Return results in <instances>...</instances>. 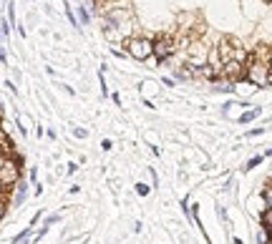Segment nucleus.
I'll return each instance as SVG.
<instances>
[{
    "mask_svg": "<svg viewBox=\"0 0 272 244\" xmlns=\"http://www.w3.org/2000/svg\"><path fill=\"white\" fill-rule=\"evenodd\" d=\"M217 53H219V61H222V65L224 63H242V65H247V61H249V53L244 51V46L237 40V38H232V35H224L222 40H219V46H217Z\"/></svg>",
    "mask_w": 272,
    "mask_h": 244,
    "instance_id": "1",
    "label": "nucleus"
},
{
    "mask_svg": "<svg viewBox=\"0 0 272 244\" xmlns=\"http://www.w3.org/2000/svg\"><path fill=\"white\" fill-rule=\"evenodd\" d=\"M260 116V108H252V111H247V114L240 116V123H249V121H255Z\"/></svg>",
    "mask_w": 272,
    "mask_h": 244,
    "instance_id": "7",
    "label": "nucleus"
},
{
    "mask_svg": "<svg viewBox=\"0 0 272 244\" xmlns=\"http://www.w3.org/2000/svg\"><path fill=\"white\" fill-rule=\"evenodd\" d=\"M111 146H114V144H111L109 139H103V144H101V149H103V151H111Z\"/></svg>",
    "mask_w": 272,
    "mask_h": 244,
    "instance_id": "13",
    "label": "nucleus"
},
{
    "mask_svg": "<svg viewBox=\"0 0 272 244\" xmlns=\"http://www.w3.org/2000/svg\"><path fill=\"white\" fill-rule=\"evenodd\" d=\"M244 71H247V65L235 63V61L222 65V76H224V78H229V81H242V78H244Z\"/></svg>",
    "mask_w": 272,
    "mask_h": 244,
    "instance_id": "6",
    "label": "nucleus"
},
{
    "mask_svg": "<svg viewBox=\"0 0 272 244\" xmlns=\"http://www.w3.org/2000/svg\"><path fill=\"white\" fill-rule=\"evenodd\" d=\"M262 224H265L267 232H272V209H265V212H262Z\"/></svg>",
    "mask_w": 272,
    "mask_h": 244,
    "instance_id": "8",
    "label": "nucleus"
},
{
    "mask_svg": "<svg viewBox=\"0 0 272 244\" xmlns=\"http://www.w3.org/2000/svg\"><path fill=\"white\" fill-rule=\"evenodd\" d=\"M136 191H139V196H146L149 194V184H136Z\"/></svg>",
    "mask_w": 272,
    "mask_h": 244,
    "instance_id": "12",
    "label": "nucleus"
},
{
    "mask_svg": "<svg viewBox=\"0 0 272 244\" xmlns=\"http://www.w3.org/2000/svg\"><path fill=\"white\" fill-rule=\"evenodd\" d=\"M73 134H76L78 139H86V128H76V131H73Z\"/></svg>",
    "mask_w": 272,
    "mask_h": 244,
    "instance_id": "14",
    "label": "nucleus"
},
{
    "mask_svg": "<svg viewBox=\"0 0 272 244\" xmlns=\"http://www.w3.org/2000/svg\"><path fill=\"white\" fill-rule=\"evenodd\" d=\"M5 212H8V202H5V196L0 194V219L5 216Z\"/></svg>",
    "mask_w": 272,
    "mask_h": 244,
    "instance_id": "10",
    "label": "nucleus"
},
{
    "mask_svg": "<svg viewBox=\"0 0 272 244\" xmlns=\"http://www.w3.org/2000/svg\"><path fill=\"white\" fill-rule=\"evenodd\" d=\"M58 219H60V216H58V214H53V216H48V219H46V224H56Z\"/></svg>",
    "mask_w": 272,
    "mask_h": 244,
    "instance_id": "15",
    "label": "nucleus"
},
{
    "mask_svg": "<svg viewBox=\"0 0 272 244\" xmlns=\"http://www.w3.org/2000/svg\"><path fill=\"white\" fill-rule=\"evenodd\" d=\"M26 199V184H18V196H15V204H20Z\"/></svg>",
    "mask_w": 272,
    "mask_h": 244,
    "instance_id": "9",
    "label": "nucleus"
},
{
    "mask_svg": "<svg viewBox=\"0 0 272 244\" xmlns=\"http://www.w3.org/2000/svg\"><path fill=\"white\" fill-rule=\"evenodd\" d=\"M270 78H272V65H270Z\"/></svg>",
    "mask_w": 272,
    "mask_h": 244,
    "instance_id": "17",
    "label": "nucleus"
},
{
    "mask_svg": "<svg viewBox=\"0 0 272 244\" xmlns=\"http://www.w3.org/2000/svg\"><path fill=\"white\" fill-rule=\"evenodd\" d=\"M20 182V159L3 156L0 159V189H10Z\"/></svg>",
    "mask_w": 272,
    "mask_h": 244,
    "instance_id": "2",
    "label": "nucleus"
},
{
    "mask_svg": "<svg viewBox=\"0 0 272 244\" xmlns=\"http://www.w3.org/2000/svg\"><path fill=\"white\" fill-rule=\"evenodd\" d=\"M0 159H3V149H0Z\"/></svg>",
    "mask_w": 272,
    "mask_h": 244,
    "instance_id": "18",
    "label": "nucleus"
},
{
    "mask_svg": "<svg viewBox=\"0 0 272 244\" xmlns=\"http://www.w3.org/2000/svg\"><path fill=\"white\" fill-rule=\"evenodd\" d=\"M265 3H272V0H265Z\"/></svg>",
    "mask_w": 272,
    "mask_h": 244,
    "instance_id": "19",
    "label": "nucleus"
},
{
    "mask_svg": "<svg viewBox=\"0 0 272 244\" xmlns=\"http://www.w3.org/2000/svg\"><path fill=\"white\" fill-rule=\"evenodd\" d=\"M260 164H262V156H255V159H249V161H247L244 169H255V166H260Z\"/></svg>",
    "mask_w": 272,
    "mask_h": 244,
    "instance_id": "11",
    "label": "nucleus"
},
{
    "mask_svg": "<svg viewBox=\"0 0 272 244\" xmlns=\"http://www.w3.org/2000/svg\"><path fill=\"white\" fill-rule=\"evenodd\" d=\"M244 78H247L249 83H255V86H267V83H270V65L249 58V61H247Z\"/></svg>",
    "mask_w": 272,
    "mask_h": 244,
    "instance_id": "4",
    "label": "nucleus"
},
{
    "mask_svg": "<svg viewBox=\"0 0 272 244\" xmlns=\"http://www.w3.org/2000/svg\"><path fill=\"white\" fill-rule=\"evenodd\" d=\"M267 156H272V149H270V151H267Z\"/></svg>",
    "mask_w": 272,
    "mask_h": 244,
    "instance_id": "16",
    "label": "nucleus"
},
{
    "mask_svg": "<svg viewBox=\"0 0 272 244\" xmlns=\"http://www.w3.org/2000/svg\"><path fill=\"white\" fill-rule=\"evenodd\" d=\"M123 46H126V53L136 61H146L154 56V40L149 38H126Z\"/></svg>",
    "mask_w": 272,
    "mask_h": 244,
    "instance_id": "3",
    "label": "nucleus"
},
{
    "mask_svg": "<svg viewBox=\"0 0 272 244\" xmlns=\"http://www.w3.org/2000/svg\"><path fill=\"white\" fill-rule=\"evenodd\" d=\"M174 51H177V40H174L169 33H164V35H159V38L154 40V56H156L159 61H166Z\"/></svg>",
    "mask_w": 272,
    "mask_h": 244,
    "instance_id": "5",
    "label": "nucleus"
}]
</instances>
